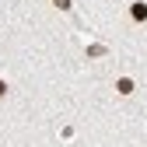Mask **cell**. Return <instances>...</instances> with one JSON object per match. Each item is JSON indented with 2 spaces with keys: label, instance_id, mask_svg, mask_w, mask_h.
Returning <instances> with one entry per match:
<instances>
[{
  "label": "cell",
  "instance_id": "5",
  "mask_svg": "<svg viewBox=\"0 0 147 147\" xmlns=\"http://www.w3.org/2000/svg\"><path fill=\"white\" fill-rule=\"evenodd\" d=\"M4 95H7V84H4V81H0V98H4Z\"/></svg>",
  "mask_w": 147,
  "mask_h": 147
},
{
  "label": "cell",
  "instance_id": "2",
  "mask_svg": "<svg viewBox=\"0 0 147 147\" xmlns=\"http://www.w3.org/2000/svg\"><path fill=\"white\" fill-rule=\"evenodd\" d=\"M119 91H123V95H130V91H133V81L130 77H119V84H116Z\"/></svg>",
  "mask_w": 147,
  "mask_h": 147
},
{
  "label": "cell",
  "instance_id": "4",
  "mask_svg": "<svg viewBox=\"0 0 147 147\" xmlns=\"http://www.w3.org/2000/svg\"><path fill=\"white\" fill-rule=\"evenodd\" d=\"M53 4H56L60 11H70V0H53Z\"/></svg>",
  "mask_w": 147,
  "mask_h": 147
},
{
  "label": "cell",
  "instance_id": "1",
  "mask_svg": "<svg viewBox=\"0 0 147 147\" xmlns=\"http://www.w3.org/2000/svg\"><path fill=\"white\" fill-rule=\"evenodd\" d=\"M130 14H133V21H144V18H147V7H144L140 0H137V4L130 7Z\"/></svg>",
  "mask_w": 147,
  "mask_h": 147
},
{
  "label": "cell",
  "instance_id": "3",
  "mask_svg": "<svg viewBox=\"0 0 147 147\" xmlns=\"http://www.w3.org/2000/svg\"><path fill=\"white\" fill-rule=\"evenodd\" d=\"M88 56H105V46H88Z\"/></svg>",
  "mask_w": 147,
  "mask_h": 147
}]
</instances>
